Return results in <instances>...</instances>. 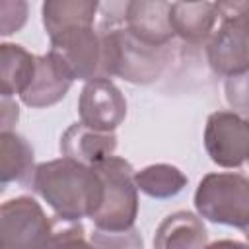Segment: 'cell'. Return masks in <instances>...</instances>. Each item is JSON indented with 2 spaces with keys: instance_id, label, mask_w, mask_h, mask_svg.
<instances>
[{
  "instance_id": "ac0fdd59",
  "label": "cell",
  "mask_w": 249,
  "mask_h": 249,
  "mask_svg": "<svg viewBox=\"0 0 249 249\" xmlns=\"http://www.w3.org/2000/svg\"><path fill=\"white\" fill-rule=\"evenodd\" d=\"M187 175L171 163H152L140 171H134V183L138 191L158 200L179 195L187 187Z\"/></svg>"
},
{
  "instance_id": "8fae6325",
  "label": "cell",
  "mask_w": 249,
  "mask_h": 249,
  "mask_svg": "<svg viewBox=\"0 0 249 249\" xmlns=\"http://www.w3.org/2000/svg\"><path fill=\"white\" fill-rule=\"evenodd\" d=\"M60 154L76 160L84 165L95 167L103 160L115 154L117 150V134L115 130H99L93 126L80 123L70 124L58 142Z\"/></svg>"
},
{
  "instance_id": "603a6c76",
  "label": "cell",
  "mask_w": 249,
  "mask_h": 249,
  "mask_svg": "<svg viewBox=\"0 0 249 249\" xmlns=\"http://www.w3.org/2000/svg\"><path fill=\"white\" fill-rule=\"evenodd\" d=\"M0 107H2V130H12L14 124L19 119V107L8 95H2V105Z\"/></svg>"
},
{
  "instance_id": "9a60e30c",
  "label": "cell",
  "mask_w": 249,
  "mask_h": 249,
  "mask_svg": "<svg viewBox=\"0 0 249 249\" xmlns=\"http://www.w3.org/2000/svg\"><path fill=\"white\" fill-rule=\"evenodd\" d=\"M101 0H43L41 18L49 37L76 27H93Z\"/></svg>"
},
{
  "instance_id": "7402d4cb",
  "label": "cell",
  "mask_w": 249,
  "mask_h": 249,
  "mask_svg": "<svg viewBox=\"0 0 249 249\" xmlns=\"http://www.w3.org/2000/svg\"><path fill=\"white\" fill-rule=\"evenodd\" d=\"M89 243L99 247H142V237L136 228H130L126 231H101L93 228Z\"/></svg>"
},
{
  "instance_id": "7a4b0ae2",
  "label": "cell",
  "mask_w": 249,
  "mask_h": 249,
  "mask_svg": "<svg viewBox=\"0 0 249 249\" xmlns=\"http://www.w3.org/2000/svg\"><path fill=\"white\" fill-rule=\"evenodd\" d=\"M103 76L121 78L128 84L146 86L161 78L167 62V45H152L126 27H103Z\"/></svg>"
},
{
  "instance_id": "5bb4252c",
  "label": "cell",
  "mask_w": 249,
  "mask_h": 249,
  "mask_svg": "<svg viewBox=\"0 0 249 249\" xmlns=\"http://www.w3.org/2000/svg\"><path fill=\"white\" fill-rule=\"evenodd\" d=\"M218 23V10L208 0H177L171 4V25L177 37L189 45H206Z\"/></svg>"
},
{
  "instance_id": "5b68a950",
  "label": "cell",
  "mask_w": 249,
  "mask_h": 249,
  "mask_svg": "<svg viewBox=\"0 0 249 249\" xmlns=\"http://www.w3.org/2000/svg\"><path fill=\"white\" fill-rule=\"evenodd\" d=\"M193 202L204 220L243 230L249 226V177L233 171L206 173Z\"/></svg>"
},
{
  "instance_id": "ffe728a7",
  "label": "cell",
  "mask_w": 249,
  "mask_h": 249,
  "mask_svg": "<svg viewBox=\"0 0 249 249\" xmlns=\"http://www.w3.org/2000/svg\"><path fill=\"white\" fill-rule=\"evenodd\" d=\"M29 16L27 0H0V33L4 37L23 29Z\"/></svg>"
},
{
  "instance_id": "30bf717a",
  "label": "cell",
  "mask_w": 249,
  "mask_h": 249,
  "mask_svg": "<svg viewBox=\"0 0 249 249\" xmlns=\"http://www.w3.org/2000/svg\"><path fill=\"white\" fill-rule=\"evenodd\" d=\"M124 25L132 35L152 45H169L175 37L169 0H128Z\"/></svg>"
},
{
  "instance_id": "3957f363",
  "label": "cell",
  "mask_w": 249,
  "mask_h": 249,
  "mask_svg": "<svg viewBox=\"0 0 249 249\" xmlns=\"http://www.w3.org/2000/svg\"><path fill=\"white\" fill-rule=\"evenodd\" d=\"M218 27L206 41L214 74L233 76L249 70V0H216Z\"/></svg>"
},
{
  "instance_id": "8992f818",
  "label": "cell",
  "mask_w": 249,
  "mask_h": 249,
  "mask_svg": "<svg viewBox=\"0 0 249 249\" xmlns=\"http://www.w3.org/2000/svg\"><path fill=\"white\" fill-rule=\"evenodd\" d=\"M49 39V53L72 82L105 78L101 31H95L93 27H76Z\"/></svg>"
},
{
  "instance_id": "7c38bea8",
  "label": "cell",
  "mask_w": 249,
  "mask_h": 249,
  "mask_svg": "<svg viewBox=\"0 0 249 249\" xmlns=\"http://www.w3.org/2000/svg\"><path fill=\"white\" fill-rule=\"evenodd\" d=\"M72 86V80L64 74L51 53L37 54V70L31 84L19 95L21 103L31 109H43L62 101Z\"/></svg>"
},
{
  "instance_id": "4fadbf2b",
  "label": "cell",
  "mask_w": 249,
  "mask_h": 249,
  "mask_svg": "<svg viewBox=\"0 0 249 249\" xmlns=\"http://www.w3.org/2000/svg\"><path fill=\"white\" fill-rule=\"evenodd\" d=\"M158 249H202L208 247V231L202 216L189 210H177L165 216L154 235Z\"/></svg>"
},
{
  "instance_id": "2e32d148",
  "label": "cell",
  "mask_w": 249,
  "mask_h": 249,
  "mask_svg": "<svg viewBox=\"0 0 249 249\" xmlns=\"http://www.w3.org/2000/svg\"><path fill=\"white\" fill-rule=\"evenodd\" d=\"M37 70V54L16 43L0 45V82L2 95H21Z\"/></svg>"
},
{
  "instance_id": "ba28073f",
  "label": "cell",
  "mask_w": 249,
  "mask_h": 249,
  "mask_svg": "<svg viewBox=\"0 0 249 249\" xmlns=\"http://www.w3.org/2000/svg\"><path fill=\"white\" fill-rule=\"evenodd\" d=\"M53 233V218L33 196H14L0 208V237L4 247H45Z\"/></svg>"
},
{
  "instance_id": "6da1fadb",
  "label": "cell",
  "mask_w": 249,
  "mask_h": 249,
  "mask_svg": "<svg viewBox=\"0 0 249 249\" xmlns=\"http://www.w3.org/2000/svg\"><path fill=\"white\" fill-rule=\"evenodd\" d=\"M23 187L66 220L91 218L103 200V181L97 169L66 156L37 163Z\"/></svg>"
},
{
  "instance_id": "277c9868",
  "label": "cell",
  "mask_w": 249,
  "mask_h": 249,
  "mask_svg": "<svg viewBox=\"0 0 249 249\" xmlns=\"http://www.w3.org/2000/svg\"><path fill=\"white\" fill-rule=\"evenodd\" d=\"M103 181V200L91 216L93 228L101 231H126L138 218V187L134 167L119 156H109L95 165Z\"/></svg>"
},
{
  "instance_id": "cb8c5ba5",
  "label": "cell",
  "mask_w": 249,
  "mask_h": 249,
  "mask_svg": "<svg viewBox=\"0 0 249 249\" xmlns=\"http://www.w3.org/2000/svg\"><path fill=\"white\" fill-rule=\"evenodd\" d=\"M241 231H243V235H245V239H247V243H249V226H245Z\"/></svg>"
},
{
  "instance_id": "d4e9b609",
  "label": "cell",
  "mask_w": 249,
  "mask_h": 249,
  "mask_svg": "<svg viewBox=\"0 0 249 249\" xmlns=\"http://www.w3.org/2000/svg\"><path fill=\"white\" fill-rule=\"evenodd\" d=\"M187 2H196V0H187Z\"/></svg>"
},
{
  "instance_id": "e0dca14e",
  "label": "cell",
  "mask_w": 249,
  "mask_h": 249,
  "mask_svg": "<svg viewBox=\"0 0 249 249\" xmlns=\"http://www.w3.org/2000/svg\"><path fill=\"white\" fill-rule=\"evenodd\" d=\"M0 163H2L0 179L4 187L12 181H18L23 185L35 167L31 144L14 130H2L0 132Z\"/></svg>"
},
{
  "instance_id": "44dd1931",
  "label": "cell",
  "mask_w": 249,
  "mask_h": 249,
  "mask_svg": "<svg viewBox=\"0 0 249 249\" xmlns=\"http://www.w3.org/2000/svg\"><path fill=\"white\" fill-rule=\"evenodd\" d=\"M86 230L80 220L53 216V233L49 245H86Z\"/></svg>"
},
{
  "instance_id": "d6986e66",
  "label": "cell",
  "mask_w": 249,
  "mask_h": 249,
  "mask_svg": "<svg viewBox=\"0 0 249 249\" xmlns=\"http://www.w3.org/2000/svg\"><path fill=\"white\" fill-rule=\"evenodd\" d=\"M224 95L231 111L249 119V70L228 76L224 82Z\"/></svg>"
},
{
  "instance_id": "52a82bcc",
  "label": "cell",
  "mask_w": 249,
  "mask_h": 249,
  "mask_svg": "<svg viewBox=\"0 0 249 249\" xmlns=\"http://www.w3.org/2000/svg\"><path fill=\"white\" fill-rule=\"evenodd\" d=\"M204 150L224 169L249 163V119L235 111H214L204 126Z\"/></svg>"
},
{
  "instance_id": "9c48e42d",
  "label": "cell",
  "mask_w": 249,
  "mask_h": 249,
  "mask_svg": "<svg viewBox=\"0 0 249 249\" xmlns=\"http://www.w3.org/2000/svg\"><path fill=\"white\" fill-rule=\"evenodd\" d=\"M80 121L99 130H115L126 117V99L111 78L86 82L78 97Z\"/></svg>"
}]
</instances>
